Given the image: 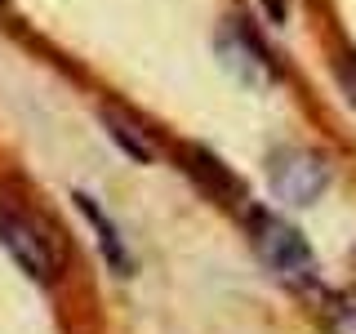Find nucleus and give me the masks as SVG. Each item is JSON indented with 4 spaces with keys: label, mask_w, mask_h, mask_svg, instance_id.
<instances>
[{
    "label": "nucleus",
    "mask_w": 356,
    "mask_h": 334,
    "mask_svg": "<svg viewBox=\"0 0 356 334\" xmlns=\"http://www.w3.org/2000/svg\"><path fill=\"white\" fill-rule=\"evenodd\" d=\"M76 205H81V214L94 223V232H98V245H103V259L111 263V272L116 276H125L129 272V250H125V241H120V232H116V223H111L103 209L94 205V196H85V192H76Z\"/></svg>",
    "instance_id": "obj_5"
},
{
    "label": "nucleus",
    "mask_w": 356,
    "mask_h": 334,
    "mask_svg": "<svg viewBox=\"0 0 356 334\" xmlns=\"http://www.w3.org/2000/svg\"><path fill=\"white\" fill-rule=\"evenodd\" d=\"M263 9H267L276 22H285V0H263Z\"/></svg>",
    "instance_id": "obj_9"
},
{
    "label": "nucleus",
    "mask_w": 356,
    "mask_h": 334,
    "mask_svg": "<svg viewBox=\"0 0 356 334\" xmlns=\"http://www.w3.org/2000/svg\"><path fill=\"white\" fill-rule=\"evenodd\" d=\"M0 245H5L9 259H14L31 281H54L58 267H63V254H58V245H54V237L44 232V223L31 218L27 209L9 205V200H0Z\"/></svg>",
    "instance_id": "obj_2"
},
{
    "label": "nucleus",
    "mask_w": 356,
    "mask_h": 334,
    "mask_svg": "<svg viewBox=\"0 0 356 334\" xmlns=\"http://www.w3.org/2000/svg\"><path fill=\"white\" fill-rule=\"evenodd\" d=\"M107 129H111V138L125 148L134 161H152V143L138 134V125H129L125 116H116V111H107Z\"/></svg>",
    "instance_id": "obj_7"
},
{
    "label": "nucleus",
    "mask_w": 356,
    "mask_h": 334,
    "mask_svg": "<svg viewBox=\"0 0 356 334\" xmlns=\"http://www.w3.org/2000/svg\"><path fill=\"white\" fill-rule=\"evenodd\" d=\"M334 81H339L343 98H348L352 111H356V54H339V63H334Z\"/></svg>",
    "instance_id": "obj_8"
},
{
    "label": "nucleus",
    "mask_w": 356,
    "mask_h": 334,
    "mask_svg": "<svg viewBox=\"0 0 356 334\" xmlns=\"http://www.w3.org/2000/svg\"><path fill=\"white\" fill-rule=\"evenodd\" d=\"M183 161H187V174H192L209 196H218V200L241 196V183L232 178V170L218 161L214 152H205V148H183Z\"/></svg>",
    "instance_id": "obj_4"
},
{
    "label": "nucleus",
    "mask_w": 356,
    "mask_h": 334,
    "mask_svg": "<svg viewBox=\"0 0 356 334\" xmlns=\"http://www.w3.org/2000/svg\"><path fill=\"white\" fill-rule=\"evenodd\" d=\"M321 321H325L330 334H356V294L321 299Z\"/></svg>",
    "instance_id": "obj_6"
},
{
    "label": "nucleus",
    "mask_w": 356,
    "mask_h": 334,
    "mask_svg": "<svg viewBox=\"0 0 356 334\" xmlns=\"http://www.w3.org/2000/svg\"><path fill=\"white\" fill-rule=\"evenodd\" d=\"M267 183L285 205H312L330 187V165L307 148H285L267 161Z\"/></svg>",
    "instance_id": "obj_3"
},
{
    "label": "nucleus",
    "mask_w": 356,
    "mask_h": 334,
    "mask_svg": "<svg viewBox=\"0 0 356 334\" xmlns=\"http://www.w3.org/2000/svg\"><path fill=\"white\" fill-rule=\"evenodd\" d=\"M250 241L254 250H259V259L272 267L276 276L298 289V294H316L321 289V267H316V254L307 250V241L298 237L294 223H285L281 214H272V209H259V214H250Z\"/></svg>",
    "instance_id": "obj_1"
}]
</instances>
